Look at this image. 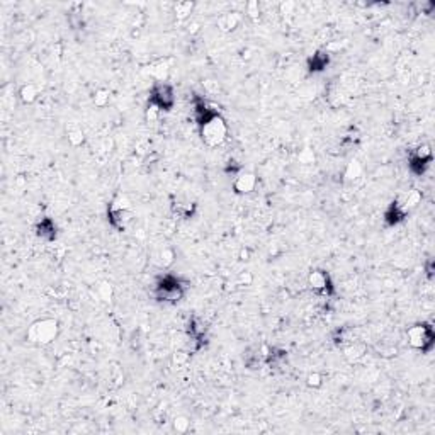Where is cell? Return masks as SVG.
Segmentation results:
<instances>
[{"instance_id":"8fae6325","label":"cell","mask_w":435,"mask_h":435,"mask_svg":"<svg viewBox=\"0 0 435 435\" xmlns=\"http://www.w3.org/2000/svg\"><path fill=\"white\" fill-rule=\"evenodd\" d=\"M407 216V211L401 208L398 202H393L389 208V211L386 213V221L389 224H398L400 221H403V218Z\"/></svg>"},{"instance_id":"7c38bea8","label":"cell","mask_w":435,"mask_h":435,"mask_svg":"<svg viewBox=\"0 0 435 435\" xmlns=\"http://www.w3.org/2000/svg\"><path fill=\"white\" fill-rule=\"evenodd\" d=\"M67 136H68V141H70L73 146H78V145L83 143V131L77 124H72L70 128H67Z\"/></svg>"},{"instance_id":"277c9868","label":"cell","mask_w":435,"mask_h":435,"mask_svg":"<svg viewBox=\"0 0 435 435\" xmlns=\"http://www.w3.org/2000/svg\"><path fill=\"white\" fill-rule=\"evenodd\" d=\"M109 219H111L112 226L118 230H124L133 219L131 204L124 195H116L114 201L109 206Z\"/></svg>"},{"instance_id":"ac0fdd59","label":"cell","mask_w":435,"mask_h":435,"mask_svg":"<svg viewBox=\"0 0 435 435\" xmlns=\"http://www.w3.org/2000/svg\"><path fill=\"white\" fill-rule=\"evenodd\" d=\"M191 427V422H187V418H184V416H179V418L173 420V430H177V432L184 434L187 432Z\"/></svg>"},{"instance_id":"7a4b0ae2","label":"cell","mask_w":435,"mask_h":435,"mask_svg":"<svg viewBox=\"0 0 435 435\" xmlns=\"http://www.w3.org/2000/svg\"><path fill=\"white\" fill-rule=\"evenodd\" d=\"M60 333V325L53 318H41L34 321L27 330V340L36 345H48Z\"/></svg>"},{"instance_id":"30bf717a","label":"cell","mask_w":435,"mask_h":435,"mask_svg":"<svg viewBox=\"0 0 435 435\" xmlns=\"http://www.w3.org/2000/svg\"><path fill=\"white\" fill-rule=\"evenodd\" d=\"M38 96H39V90L34 83H24L19 90V97L24 104H32L38 99Z\"/></svg>"},{"instance_id":"9c48e42d","label":"cell","mask_w":435,"mask_h":435,"mask_svg":"<svg viewBox=\"0 0 435 435\" xmlns=\"http://www.w3.org/2000/svg\"><path fill=\"white\" fill-rule=\"evenodd\" d=\"M240 23H242L240 12H228V14H223V16L218 19V27L223 32H230L240 26Z\"/></svg>"},{"instance_id":"5b68a950","label":"cell","mask_w":435,"mask_h":435,"mask_svg":"<svg viewBox=\"0 0 435 435\" xmlns=\"http://www.w3.org/2000/svg\"><path fill=\"white\" fill-rule=\"evenodd\" d=\"M184 292H186V289H184V286L179 282V279L167 275V277H163L162 281L158 282L157 288H155V298L162 301V303L173 304V303H179V301L184 298Z\"/></svg>"},{"instance_id":"2e32d148","label":"cell","mask_w":435,"mask_h":435,"mask_svg":"<svg viewBox=\"0 0 435 435\" xmlns=\"http://www.w3.org/2000/svg\"><path fill=\"white\" fill-rule=\"evenodd\" d=\"M362 173V167H361V163L359 162H350L349 165H347V170H345V177L347 179H357L359 175H361Z\"/></svg>"},{"instance_id":"44dd1931","label":"cell","mask_w":435,"mask_h":435,"mask_svg":"<svg viewBox=\"0 0 435 435\" xmlns=\"http://www.w3.org/2000/svg\"><path fill=\"white\" fill-rule=\"evenodd\" d=\"M299 160L303 162V163H313V160H314V155H313V151L311 150H303L299 153Z\"/></svg>"},{"instance_id":"d6986e66","label":"cell","mask_w":435,"mask_h":435,"mask_svg":"<svg viewBox=\"0 0 435 435\" xmlns=\"http://www.w3.org/2000/svg\"><path fill=\"white\" fill-rule=\"evenodd\" d=\"M306 383L310 387H320L321 384H323V378H321V374H318V372H311L306 378Z\"/></svg>"},{"instance_id":"52a82bcc","label":"cell","mask_w":435,"mask_h":435,"mask_svg":"<svg viewBox=\"0 0 435 435\" xmlns=\"http://www.w3.org/2000/svg\"><path fill=\"white\" fill-rule=\"evenodd\" d=\"M257 186V177L252 172H240L233 180V191L237 194H250Z\"/></svg>"},{"instance_id":"8992f818","label":"cell","mask_w":435,"mask_h":435,"mask_svg":"<svg viewBox=\"0 0 435 435\" xmlns=\"http://www.w3.org/2000/svg\"><path fill=\"white\" fill-rule=\"evenodd\" d=\"M150 104L155 106L158 111H170L175 104V96H173V89L165 82H158L151 90Z\"/></svg>"},{"instance_id":"9a60e30c","label":"cell","mask_w":435,"mask_h":435,"mask_svg":"<svg viewBox=\"0 0 435 435\" xmlns=\"http://www.w3.org/2000/svg\"><path fill=\"white\" fill-rule=\"evenodd\" d=\"M192 9H194V3L192 2H179V3H175V7H173V12H175L177 17L184 19V17H187L192 12Z\"/></svg>"},{"instance_id":"3957f363","label":"cell","mask_w":435,"mask_h":435,"mask_svg":"<svg viewBox=\"0 0 435 435\" xmlns=\"http://www.w3.org/2000/svg\"><path fill=\"white\" fill-rule=\"evenodd\" d=\"M408 342L413 349L422 350L423 354L430 352L434 347V330L427 323H416L411 325L407 332Z\"/></svg>"},{"instance_id":"ffe728a7","label":"cell","mask_w":435,"mask_h":435,"mask_svg":"<svg viewBox=\"0 0 435 435\" xmlns=\"http://www.w3.org/2000/svg\"><path fill=\"white\" fill-rule=\"evenodd\" d=\"M160 264L163 267H167V266H170V264L173 262V259H175V255H173V252L170 248H165L163 250V252L160 253Z\"/></svg>"},{"instance_id":"6da1fadb","label":"cell","mask_w":435,"mask_h":435,"mask_svg":"<svg viewBox=\"0 0 435 435\" xmlns=\"http://www.w3.org/2000/svg\"><path fill=\"white\" fill-rule=\"evenodd\" d=\"M199 128H201V140L204 141V145L209 148L223 145L228 136V126L218 112L213 114L209 119H206L204 122H201Z\"/></svg>"},{"instance_id":"5bb4252c","label":"cell","mask_w":435,"mask_h":435,"mask_svg":"<svg viewBox=\"0 0 435 435\" xmlns=\"http://www.w3.org/2000/svg\"><path fill=\"white\" fill-rule=\"evenodd\" d=\"M364 354H365V347L362 345V343H354V345H350L349 349L345 350V357L349 359V361H357V359H361Z\"/></svg>"},{"instance_id":"4fadbf2b","label":"cell","mask_w":435,"mask_h":435,"mask_svg":"<svg viewBox=\"0 0 435 435\" xmlns=\"http://www.w3.org/2000/svg\"><path fill=\"white\" fill-rule=\"evenodd\" d=\"M420 199H422L420 192L413 189V191H410V192H408V195H407V199H405V202H403V204H400V206L405 209V211H408V209L415 208L416 204H420Z\"/></svg>"},{"instance_id":"ba28073f","label":"cell","mask_w":435,"mask_h":435,"mask_svg":"<svg viewBox=\"0 0 435 435\" xmlns=\"http://www.w3.org/2000/svg\"><path fill=\"white\" fill-rule=\"evenodd\" d=\"M308 284H310V288L313 289V291L326 292L330 286H332V282H330V277H328V274H326V272L313 270L310 274V277H308Z\"/></svg>"},{"instance_id":"7402d4cb","label":"cell","mask_w":435,"mask_h":435,"mask_svg":"<svg viewBox=\"0 0 435 435\" xmlns=\"http://www.w3.org/2000/svg\"><path fill=\"white\" fill-rule=\"evenodd\" d=\"M173 361L177 362V365H180L182 362L187 361V355H184V352H175V355H173Z\"/></svg>"},{"instance_id":"e0dca14e","label":"cell","mask_w":435,"mask_h":435,"mask_svg":"<svg viewBox=\"0 0 435 435\" xmlns=\"http://www.w3.org/2000/svg\"><path fill=\"white\" fill-rule=\"evenodd\" d=\"M107 102H109L107 90H97L96 97H94V104H96L97 107H104V106H107Z\"/></svg>"}]
</instances>
